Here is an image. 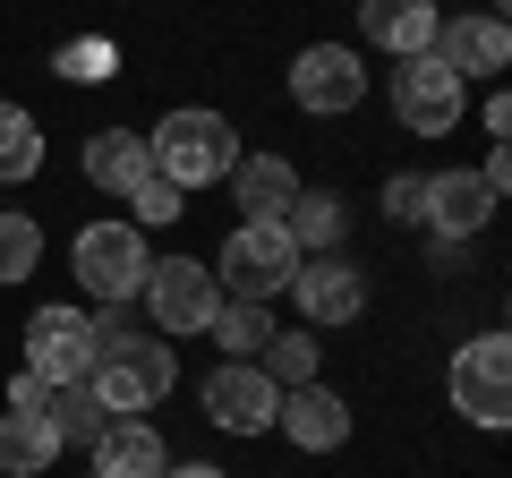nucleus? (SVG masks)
<instances>
[{
	"label": "nucleus",
	"instance_id": "f257e3e1",
	"mask_svg": "<svg viewBox=\"0 0 512 478\" xmlns=\"http://www.w3.org/2000/svg\"><path fill=\"white\" fill-rule=\"evenodd\" d=\"M94 402L111 410V419H137V410H154L171 385H180V359H171L163 333H137L120 308L94 316Z\"/></svg>",
	"mask_w": 512,
	"mask_h": 478
},
{
	"label": "nucleus",
	"instance_id": "f03ea898",
	"mask_svg": "<svg viewBox=\"0 0 512 478\" xmlns=\"http://www.w3.org/2000/svg\"><path fill=\"white\" fill-rule=\"evenodd\" d=\"M146 154H154V180H171L180 197H197V188L231 180L239 129L222 120V111H205V103H180V111H163V120L146 129Z\"/></svg>",
	"mask_w": 512,
	"mask_h": 478
},
{
	"label": "nucleus",
	"instance_id": "7ed1b4c3",
	"mask_svg": "<svg viewBox=\"0 0 512 478\" xmlns=\"http://www.w3.org/2000/svg\"><path fill=\"white\" fill-rule=\"evenodd\" d=\"M69 265H77V282H86V299H103V308H128V299L146 291V274H154L146 231H137V222H120V214L86 222V231L69 239Z\"/></svg>",
	"mask_w": 512,
	"mask_h": 478
},
{
	"label": "nucleus",
	"instance_id": "20e7f679",
	"mask_svg": "<svg viewBox=\"0 0 512 478\" xmlns=\"http://www.w3.org/2000/svg\"><path fill=\"white\" fill-rule=\"evenodd\" d=\"M291 274H299V248H291L282 222H239V231L214 248L222 299H256V308H274V299L291 291Z\"/></svg>",
	"mask_w": 512,
	"mask_h": 478
},
{
	"label": "nucleus",
	"instance_id": "39448f33",
	"mask_svg": "<svg viewBox=\"0 0 512 478\" xmlns=\"http://www.w3.org/2000/svg\"><path fill=\"white\" fill-rule=\"evenodd\" d=\"M444 393H453V410L470 427H504L512 419V342L504 333H470V342L453 350V376H444Z\"/></svg>",
	"mask_w": 512,
	"mask_h": 478
},
{
	"label": "nucleus",
	"instance_id": "423d86ee",
	"mask_svg": "<svg viewBox=\"0 0 512 478\" xmlns=\"http://www.w3.org/2000/svg\"><path fill=\"white\" fill-rule=\"evenodd\" d=\"M137 299L154 308V333H163V342H188V333L214 325L222 282H214V265H197V257H154V274H146Z\"/></svg>",
	"mask_w": 512,
	"mask_h": 478
},
{
	"label": "nucleus",
	"instance_id": "0eeeda50",
	"mask_svg": "<svg viewBox=\"0 0 512 478\" xmlns=\"http://www.w3.org/2000/svg\"><path fill=\"white\" fill-rule=\"evenodd\" d=\"M461 103H470V86H461L436 52L393 60V120H402L410 137H453L461 129Z\"/></svg>",
	"mask_w": 512,
	"mask_h": 478
},
{
	"label": "nucleus",
	"instance_id": "6e6552de",
	"mask_svg": "<svg viewBox=\"0 0 512 478\" xmlns=\"http://www.w3.org/2000/svg\"><path fill=\"white\" fill-rule=\"evenodd\" d=\"M291 103L308 111V120H342V111L367 103V60L350 52V43H308V52L291 60Z\"/></svg>",
	"mask_w": 512,
	"mask_h": 478
},
{
	"label": "nucleus",
	"instance_id": "1a4fd4ad",
	"mask_svg": "<svg viewBox=\"0 0 512 478\" xmlns=\"http://www.w3.org/2000/svg\"><path fill=\"white\" fill-rule=\"evenodd\" d=\"M26 376H43V385H86L94 376V316L86 308H35L26 316Z\"/></svg>",
	"mask_w": 512,
	"mask_h": 478
},
{
	"label": "nucleus",
	"instance_id": "9d476101",
	"mask_svg": "<svg viewBox=\"0 0 512 478\" xmlns=\"http://www.w3.org/2000/svg\"><path fill=\"white\" fill-rule=\"evenodd\" d=\"M427 52H436L461 86H470V77H504L512 69V26H504V9H444V26H436Z\"/></svg>",
	"mask_w": 512,
	"mask_h": 478
},
{
	"label": "nucleus",
	"instance_id": "9b49d317",
	"mask_svg": "<svg viewBox=\"0 0 512 478\" xmlns=\"http://www.w3.org/2000/svg\"><path fill=\"white\" fill-rule=\"evenodd\" d=\"M197 393H205V419H214L222 436H265V427H274V402H282V385L256 368V359H222Z\"/></svg>",
	"mask_w": 512,
	"mask_h": 478
},
{
	"label": "nucleus",
	"instance_id": "f8f14e48",
	"mask_svg": "<svg viewBox=\"0 0 512 478\" xmlns=\"http://www.w3.org/2000/svg\"><path fill=\"white\" fill-rule=\"evenodd\" d=\"M291 299H299V316H308L316 333H325V325H359V316H367V274L342 257V248H333V257H299Z\"/></svg>",
	"mask_w": 512,
	"mask_h": 478
},
{
	"label": "nucleus",
	"instance_id": "ddd939ff",
	"mask_svg": "<svg viewBox=\"0 0 512 478\" xmlns=\"http://www.w3.org/2000/svg\"><path fill=\"white\" fill-rule=\"evenodd\" d=\"M495 188L478 180V171H427V214H419V231L427 239H478L495 222Z\"/></svg>",
	"mask_w": 512,
	"mask_h": 478
},
{
	"label": "nucleus",
	"instance_id": "4468645a",
	"mask_svg": "<svg viewBox=\"0 0 512 478\" xmlns=\"http://www.w3.org/2000/svg\"><path fill=\"white\" fill-rule=\"evenodd\" d=\"M274 427L299 444V453H333V444H350V402L333 385H291L274 402Z\"/></svg>",
	"mask_w": 512,
	"mask_h": 478
},
{
	"label": "nucleus",
	"instance_id": "2eb2a0df",
	"mask_svg": "<svg viewBox=\"0 0 512 478\" xmlns=\"http://www.w3.org/2000/svg\"><path fill=\"white\" fill-rule=\"evenodd\" d=\"M436 26H444L436 0H359V35L376 52H393V60H419L436 43Z\"/></svg>",
	"mask_w": 512,
	"mask_h": 478
},
{
	"label": "nucleus",
	"instance_id": "dca6fc26",
	"mask_svg": "<svg viewBox=\"0 0 512 478\" xmlns=\"http://www.w3.org/2000/svg\"><path fill=\"white\" fill-rule=\"evenodd\" d=\"M231 197H239V222H282L299 205V171L282 154H239L231 163Z\"/></svg>",
	"mask_w": 512,
	"mask_h": 478
},
{
	"label": "nucleus",
	"instance_id": "f3484780",
	"mask_svg": "<svg viewBox=\"0 0 512 478\" xmlns=\"http://www.w3.org/2000/svg\"><path fill=\"white\" fill-rule=\"evenodd\" d=\"M86 453H94V478H163L171 470V444L154 436L146 419H111Z\"/></svg>",
	"mask_w": 512,
	"mask_h": 478
},
{
	"label": "nucleus",
	"instance_id": "a211bd4d",
	"mask_svg": "<svg viewBox=\"0 0 512 478\" xmlns=\"http://www.w3.org/2000/svg\"><path fill=\"white\" fill-rule=\"evenodd\" d=\"M154 180V154H146V129H94L86 137V188L128 205V188Z\"/></svg>",
	"mask_w": 512,
	"mask_h": 478
},
{
	"label": "nucleus",
	"instance_id": "6ab92c4d",
	"mask_svg": "<svg viewBox=\"0 0 512 478\" xmlns=\"http://www.w3.org/2000/svg\"><path fill=\"white\" fill-rule=\"evenodd\" d=\"M282 231H291L299 257H333V248H342V231H350V205L333 197V188H299V205L282 214Z\"/></svg>",
	"mask_w": 512,
	"mask_h": 478
},
{
	"label": "nucleus",
	"instance_id": "aec40b11",
	"mask_svg": "<svg viewBox=\"0 0 512 478\" xmlns=\"http://www.w3.org/2000/svg\"><path fill=\"white\" fill-rule=\"evenodd\" d=\"M60 461L52 419H26V410H0V478H43Z\"/></svg>",
	"mask_w": 512,
	"mask_h": 478
},
{
	"label": "nucleus",
	"instance_id": "412c9836",
	"mask_svg": "<svg viewBox=\"0 0 512 478\" xmlns=\"http://www.w3.org/2000/svg\"><path fill=\"white\" fill-rule=\"evenodd\" d=\"M43 171V120L26 103H0V188H26Z\"/></svg>",
	"mask_w": 512,
	"mask_h": 478
},
{
	"label": "nucleus",
	"instance_id": "4be33fe9",
	"mask_svg": "<svg viewBox=\"0 0 512 478\" xmlns=\"http://www.w3.org/2000/svg\"><path fill=\"white\" fill-rule=\"evenodd\" d=\"M205 333H214V342H222V359H256V350H265V342H274V308H256V299H222V308H214V325H205Z\"/></svg>",
	"mask_w": 512,
	"mask_h": 478
},
{
	"label": "nucleus",
	"instance_id": "5701e85b",
	"mask_svg": "<svg viewBox=\"0 0 512 478\" xmlns=\"http://www.w3.org/2000/svg\"><path fill=\"white\" fill-rule=\"evenodd\" d=\"M43 419H52L60 444H94L111 427V410L94 402V385H52V410H43Z\"/></svg>",
	"mask_w": 512,
	"mask_h": 478
},
{
	"label": "nucleus",
	"instance_id": "b1692460",
	"mask_svg": "<svg viewBox=\"0 0 512 478\" xmlns=\"http://www.w3.org/2000/svg\"><path fill=\"white\" fill-rule=\"evenodd\" d=\"M35 265H43V222L18 214V205H0V291H9V282H26Z\"/></svg>",
	"mask_w": 512,
	"mask_h": 478
},
{
	"label": "nucleus",
	"instance_id": "393cba45",
	"mask_svg": "<svg viewBox=\"0 0 512 478\" xmlns=\"http://www.w3.org/2000/svg\"><path fill=\"white\" fill-rule=\"evenodd\" d=\"M256 368L274 376L282 393H291V385H316V333H274V342L256 350Z\"/></svg>",
	"mask_w": 512,
	"mask_h": 478
},
{
	"label": "nucleus",
	"instance_id": "a878e982",
	"mask_svg": "<svg viewBox=\"0 0 512 478\" xmlns=\"http://www.w3.org/2000/svg\"><path fill=\"white\" fill-rule=\"evenodd\" d=\"M60 77H69V86H103V77H120V43H111V35L60 43Z\"/></svg>",
	"mask_w": 512,
	"mask_h": 478
},
{
	"label": "nucleus",
	"instance_id": "bb28decb",
	"mask_svg": "<svg viewBox=\"0 0 512 478\" xmlns=\"http://www.w3.org/2000/svg\"><path fill=\"white\" fill-rule=\"evenodd\" d=\"M188 214V197L171 180H137L128 188V222H137V231H154V222H180Z\"/></svg>",
	"mask_w": 512,
	"mask_h": 478
},
{
	"label": "nucleus",
	"instance_id": "cd10ccee",
	"mask_svg": "<svg viewBox=\"0 0 512 478\" xmlns=\"http://www.w3.org/2000/svg\"><path fill=\"white\" fill-rule=\"evenodd\" d=\"M384 214H393V222H419L427 214V171H393V180H384Z\"/></svg>",
	"mask_w": 512,
	"mask_h": 478
},
{
	"label": "nucleus",
	"instance_id": "c85d7f7f",
	"mask_svg": "<svg viewBox=\"0 0 512 478\" xmlns=\"http://www.w3.org/2000/svg\"><path fill=\"white\" fill-rule=\"evenodd\" d=\"M9 410H26V419H43V410H52V385H43V376H9Z\"/></svg>",
	"mask_w": 512,
	"mask_h": 478
},
{
	"label": "nucleus",
	"instance_id": "c756f323",
	"mask_svg": "<svg viewBox=\"0 0 512 478\" xmlns=\"http://www.w3.org/2000/svg\"><path fill=\"white\" fill-rule=\"evenodd\" d=\"M163 478H231V470H214V461H171Z\"/></svg>",
	"mask_w": 512,
	"mask_h": 478
},
{
	"label": "nucleus",
	"instance_id": "7c9ffc66",
	"mask_svg": "<svg viewBox=\"0 0 512 478\" xmlns=\"http://www.w3.org/2000/svg\"><path fill=\"white\" fill-rule=\"evenodd\" d=\"M436 9H444V0H436ZM453 9H495V0H453Z\"/></svg>",
	"mask_w": 512,
	"mask_h": 478
}]
</instances>
